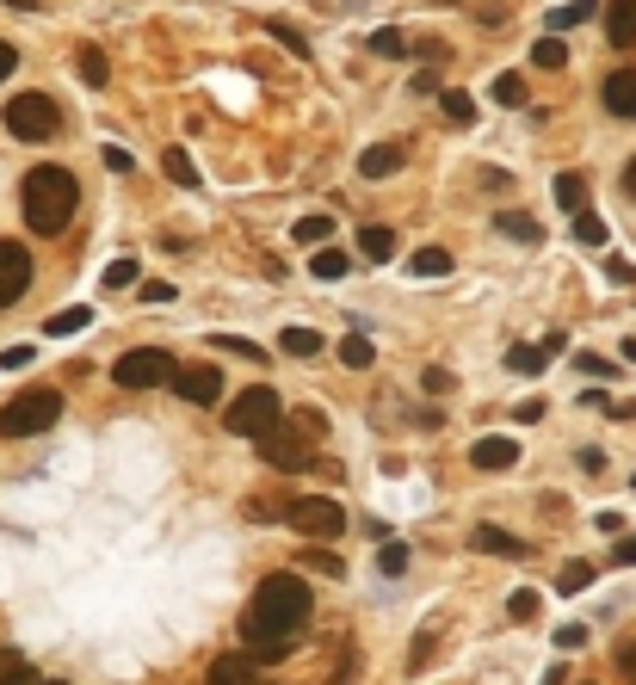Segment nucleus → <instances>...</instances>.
I'll return each mask as SVG.
<instances>
[{
    "label": "nucleus",
    "mask_w": 636,
    "mask_h": 685,
    "mask_svg": "<svg viewBox=\"0 0 636 685\" xmlns=\"http://www.w3.org/2000/svg\"><path fill=\"white\" fill-rule=\"evenodd\" d=\"M309 581L303 574H266V581L254 587V599H247L241 611V642H247V661H285L297 648V630L309 624Z\"/></svg>",
    "instance_id": "1"
},
{
    "label": "nucleus",
    "mask_w": 636,
    "mask_h": 685,
    "mask_svg": "<svg viewBox=\"0 0 636 685\" xmlns=\"http://www.w3.org/2000/svg\"><path fill=\"white\" fill-rule=\"evenodd\" d=\"M19 204H25V223L31 235H62L75 223V204H81V186L68 167H31L25 186H19Z\"/></svg>",
    "instance_id": "2"
},
{
    "label": "nucleus",
    "mask_w": 636,
    "mask_h": 685,
    "mask_svg": "<svg viewBox=\"0 0 636 685\" xmlns=\"http://www.w3.org/2000/svg\"><path fill=\"white\" fill-rule=\"evenodd\" d=\"M278 420H285V402H278L272 383H247L223 414V426L241 432V439H266V432H278Z\"/></svg>",
    "instance_id": "3"
},
{
    "label": "nucleus",
    "mask_w": 636,
    "mask_h": 685,
    "mask_svg": "<svg viewBox=\"0 0 636 685\" xmlns=\"http://www.w3.org/2000/svg\"><path fill=\"white\" fill-rule=\"evenodd\" d=\"M62 420V395L56 389H25L0 408V439H38Z\"/></svg>",
    "instance_id": "4"
},
{
    "label": "nucleus",
    "mask_w": 636,
    "mask_h": 685,
    "mask_svg": "<svg viewBox=\"0 0 636 685\" xmlns=\"http://www.w3.org/2000/svg\"><path fill=\"white\" fill-rule=\"evenodd\" d=\"M0 118H7V130H13L19 142H50V136L62 130V105H56L50 93H13Z\"/></svg>",
    "instance_id": "5"
},
{
    "label": "nucleus",
    "mask_w": 636,
    "mask_h": 685,
    "mask_svg": "<svg viewBox=\"0 0 636 685\" xmlns=\"http://www.w3.org/2000/svg\"><path fill=\"white\" fill-rule=\"evenodd\" d=\"M173 377H180V365H173L167 346H136V352H124L118 365H112V383L118 389H161Z\"/></svg>",
    "instance_id": "6"
},
{
    "label": "nucleus",
    "mask_w": 636,
    "mask_h": 685,
    "mask_svg": "<svg viewBox=\"0 0 636 685\" xmlns=\"http://www.w3.org/2000/svg\"><path fill=\"white\" fill-rule=\"evenodd\" d=\"M291 525L303 537H315V544H334V537L346 531V513L334 507L328 494H303V500H291Z\"/></svg>",
    "instance_id": "7"
},
{
    "label": "nucleus",
    "mask_w": 636,
    "mask_h": 685,
    "mask_svg": "<svg viewBox=\"0 0 636 685\" xmlns=\"http://www.w3.org/2000/svg\"><path fill=\"white\" fill-rule=\"evenodd\" d=\"M303 439H309V432H266V439H260V457L272 463V470H285V476H303L309 463H315V451H309Z\"/></svg>",
    "instance_id": "8"
},
{
    "label": "nucleus",
    "mask_w": 636,
    "mask_h": 685,
    "mask_svg": "<svg viewBox=\"0 0 636 685\" xmlns=\"http://www.w3.org/2000/svg\"><path fill=\"white\" fill-rule=\"evenodd\" d=\"M173 395H180V402H192V408H210V402L223 395V371L210 365V358H204V365H180V377H173Z\"/></svg>",
    "instance_id": "9"
},
{
    "label": "nucleus",
    "mask_w": 636,
    "mask_h": 685,
    "mask_svg": "<svg viewBox=\"0 0 636 685\" xmlns=\"http://www.w3.org/2000/svg\"><path fill=\"white\" fill-rule=\"evenodd\" d=\"M31 284V247L19 241H0V309H13Z\"/></svg>",
    "instance_id": "10"
},
{
    "label": "nucleus",
    "mask_w": 636,
    "mask_h": 685,
    "mask_svg": "<svg viewBox=\"0 0 636 685\" xmlns=\"http://www.w3.org/2000/svg\"><path fill=\"white\" fill-rule=\"evenodd\" d=\"M408 167V142H377V149L359 155V179H390Z\"/></svg>",
    "instance_id": "11"
},
{
    "label": "nucleus",
    "mask_w": 636,
    "mask_h": 685,
    "mask_svg": "<svg viewBox=\"0 0 636 685\" xmlns=\"http://www.w3.org/2000/svg\"><path fill=\"white\" fill-rule=\"evenodd\" d=\"M599 99H606L612 118H636V68H618V75L599 81Z\"/></svg>",
    "instance_id": "12"
},
{
    "label": "nucleus",
    "mask_w": 636,
    "mask_h": 685,
    "mask_svg": "<svg viewBox=\"0 0 636 685\" xmlns=\"http://www.w3.org/2000/svg\"><path fill=\"white\" fill-rule=\"evenodd\" d=\"M470 463H476V470H513V463H519V445L513 439H501V432H488V439H476L470 445Z\"/></svg>",
    "instance_id": "13"
},
{
    "label": "nucleus",
    "mask_w": 636,
    "mask_h": 685,
    "mask_svg": "<svg viewBox=\"0 0 636 685\" xmlns=\"http://www.w3.org/2000/svg\"><path fill=\"white\" fill-rule=\"evenodd\" d=\"M606 38L612 50H636V0H606Z\"/></svg>",
    "instance_id": "14"
},
{
    "label": "nucleus",
    "mask_w": 636,
    "mask_h": 685,
    "mask_svg": "<svg viewBox=\"0 0 636 685\" xmlns=\"http://www.w3.org/2000/svg\"><path fill=\"white\" fill-rule=\"evenodd\" d=\"M470 544H476L482 556H513V562H519V556H532V544H519V537L501 531V525H476V531H470Z\"/></svg>",
    "instance_id": "15"
},
{
    "label": "nucleus",
    "mask_w": 636,
    "mask_h": 685,
    "mask_svg": "<svg viewBox=\"0 0 636 685\" xmlns=\"http://www.w3.org/2000/svg\"><path fill=\"white\" fill-rule=\"evenodd\" d=\"M556 346H562V340H532V346H513V352H507V371H519V377H538V371L550 365V358H556Z\"/></svg>",
    "instance_id": "16"
},
{
    "label": "nucleus",
    "mask_w": 636,
    "mask_h": 685,
    "mask_svg": "<svg viewBox=\"0 0 636 685\" xmlns=\"http://www.w3.org/2000/svg\"><path fill=\"white\" fill-rule=\"evenodd\" d=\"M494 235L538 247V241H544V223H538V216H525V210H501V216H494Z\"/></svg>",
    "instance_id": "17"
},
{
    "label": "nucleus",
    "mask_w": 636,
    "mask_h": 685,
    "mask_svg": "<svg viewBox=\"0 0 636 685\" xmlns=\"http://www.w3.org/2000/svg\"><path fill=\"white\" fill-rule=\"evenodd\" d=\"M161 173L173 179V186H186V192H198V161H192L186 149H161Z\"/></svg>",
    "instance_id": "18"
},
{
    "label": "nucleus",
    "mask_w": 636,
    "mask_h": 685,
    "mask_svg": "<svg viewBox=\"0 0 636 685\" xmlns=\"http://www.w3.org/2000/svg\"><path fill=\"white\" fill-rule=\"evenodd\" d=\"M408 272L414 278H445L451 272V247H420V254H408Z\"/></svg>",
    "instance_id": "19"
},
{
    "label": "nucleus",
    "mask_w": 636,
    "mask_h": 685,
    "mask_svg": "<svg viewBox=\"0 0 636 685\" xmlns=\"http://www.w3.org/2000/svg\"><path fill=\"white\" fill-rule=\"evenodd\" d=\"M210 685H254V667H247V655H223V661H210Z\"/></svg>",
    "instance_id": "20"
},
{
    "label": "nucleus",
    "mask_w": 636,
    "mask_h": 685,
    "mask_svg": "<svg viewBox=\"0 0 636 685\" xmlns=\"http://www.w3.org/2000/svg\"><path fill=\"white\" fill-rule=\"evenodd\" d=\"M439 105H445V118H451L457 130H470V124H476V99H470L464 87H445V93H439Z\"/></svg>",
    "instance_id": "21"
},
{
    "label": "nucleus",
    "mask_w": 636,
    "mask_h": 685,
    "mask_svg": "<svg viewBox=\"0 0 636 685\" xmlns=\"http://www.w3.org/2000/svg\"><path fill=\"white\" fill-rule=\"evenodd\" d=\"M556 204L569 210V216H581L587 210V179L581 173H556Z\"/></svg>",
    "instance_id": "22"
},
{
    "label": "nucleus",
    "mask_w": 636,
    "mask_h": 685,
    "mask_svg": "<svg viewBox=\"0 0 636 685\" xmlns=\"http://www.w3.org/2000/svg\"><path fill=\"white\" fill-rule=\"evenodd\" d=\"M359 254L383 266V260H390V254H396V235H390V229H383V223H371V229H359Z\"/></svg>",
    "instance_id": "23"
},
{
    "label": "nucleus",
    "mask_w": 636,
    "mask_h": 685,
    "mask_svg": "<svg viewBox=\"0 0 636 685\" xmlns=\"http://www.w3.org/2000/svg\"><path fill=\"white\" fill-rule=\"evenodd\" d=\"M309 272L334 284V278H346V272H352V254H346V247H322V254L309 260Z\"/></svg>",
    "instance_id": "24"
},
{
    "label": "nucleus",
    "mask_w": 636,
    "mask_h": 685,
    "mask_svg": "<svg viewBox=\"0 0 636 685\" xmlns=\"http://www.w3.org/2000/svg\"><path fill=\"white\" fill-rule=\"evenodd\" d=\"M297 568H303V574H322V581H340V574H346V562H340L334 550H303Z\"/></svg>",
    "instance_id": "25"
},
{
    "label": "nucleus",
    "mask_w": 636,
    "mask_h": 685,
    "mask_svg": "<svg viewBox=\"0 0 636 685\" xmlns=\"http://www.w3.org/2000/svg\"><path fill=\"white\" fill-rule=\"evenodd\" d=\"M371 358H377V346H371L365 334H346V340H340V365H346V371H371Z\"/></svg>",
    "instance_id": "26"
},
{
    "label": "nucleus",
    "mask_w": 636,
    "mask_h": 685,
    "mask_svg": "<svg viewBox=\"0 0 636 685\" xmlns=\"http://www.w3.org/2000/svg\"><path fill=\"white\" fill-rule=\"evenodd\" d=\"M278 346H285L291 358H315V352H322V334H315V328H285Z\"/></svg>",
    "instance_id": "27"
},
{
    "label": "nucleus",
    "mask_w": 636,
    "mask_h": 685,
    "mask_svg": "<svg viewBox=\"0 0 636 685\" xmlns=\"http://www.w3.org/2000/svg\"><path fill=\"white\" fill-rule=\"evenodd\" d=\"M538 611H544V599H538L532 587H519V593L507 599V618H513V624H538Z\"/></svg>",
    "instance_id": "28"
},
{
    "label": "nucleus",
    "mask_w": 636,
    "mask_h": 685,
    "mask_svg": "<svg viewBox=\"0 0 636 685\" xmlns=\"http://www.w3.org/2000/svg\"><path fill=\"white\" fill-rule=\"evenodd\" d=\"M532 62H538V68H562V62H569V50H562V31H544V38L532 44Z\"/></svg>",
    "instance_id": "29"
},
{
    "label": "nucleus",
    "mask_w": 636,
    "mask_h": 685,
    "mask_svg": "<svg viewBox=\"0 0 636 685\" xmlns=\"http://www.w3.org/2000/svg\"><path fill=\"white\" fill-rule=\"evenodd\" d=\"M260 31H266V38H278V44H285L291 56H309V38H303V31H297V25H285V19H266Z\"/></svg>",
    "instance_id": "30"
},
{
    "label": "nucleus",
    "mask_w": 636,
    "mask_h": 685,
    "mask_svg": "<svg viewBox=\"0 0 636 685\" xmlns=\"http://www.w3.org/2000/svg\"><path fill=\"white\" fill-rule=\"evenodd\" d=\"M365 50L371 56H408V38H402L396 25H383V31H371V38H365Z\"/></svg>",
    "instance_id": "31"
},
{
    "label": "nucleus",
    "mask_w": 636,
    "mask_h": 685,
    "mask_svg": "<svg viewBox=\"0 0 636 685\" xmlns=\"http://www.w3.org/2000/svg\"><path fill=\"white\" fill-rule=\"evenodd\" d=\"M599 13V0H569L562 13H550V31H569V25H587Z\"/></svg>",
    "instance_id": "32"
},
{
    "label": "nucleus",
    "mask_w": 636,
    "mask_h": 685,
    "mask_svg": "<svg viewBox=\"0 0 636 685\" xmlns=\"http://www.w3.org/2000/svg\"><path fill=\"white\" fill-rule=\"evenodd\" d=\"M87 321H93L87 309H56V315L44 321V334H56V340H62V334H81V328H87Z\"/></svg>",
    "instance_id": "33"
},
{
    "label": "nucleus",
    "mask_w": 636,
    "mask_h": 685,
    "mask_svg": "<svg viewBox=\"0 0 636 685\" xmlns=\"http://www.w3.org/2000/svg\"><path fill=\"white\" fill-rule=\"evenodd\" d=\"M575 241H581V247H606V216L581 210V216H575Z\"/></svg>",
    "instance_id": "34"
},
{
    "label": "nucleus",
    "mask_w": 636,
    "mask_h": 685,
    "mask_svg": "<svg viewBox=\"0 0 636 685\" xmlns=\"http://www.w3.org/2000/svg\"><path fill=\"white\" fill-rule=\"evenodd\" d=\"M328 235H334V216H303V223L291 229V241H297V247H309V241H328Z\"/></svg>",
    "instance_id": "35"
},
{
    "label": "nucleus",
    "mask_w": 636,
    "mask_h": 685,
    "mask_svg": "<svg viewBox=\"0 0 636 685\" xmlns=\"http://www.w3.org/2000/svg\"><path fill=\"white\" fill-rule=\"evenodd\" d=\"M593 581V562H562V574H556V593H581Z\"/></svg>",
    "instance_id": "36"
},
{
    "label": "nucleus",
    "mask_w": 636,
    "mask_h": 685,
    "mask_svg": "<svg viewBox=\"0 0 636 685\" xmlns=\"http://www.w3.org/2000/svg\"><path fill=\"white\" fill-rule=\"evenodd\" d=\"M488 93L501 99L507 112H513V105H525V81H519V75H494V87H488Z\"/></svg>",
    "instance_id": "37"
},
{
    "label": "nucleus",
    "mask_w": 636,
    "mask_h": 685,
    "mask_svg": "<svg viewBox=\"0 0 636 685\" xmlns=\"http://www.w3.org/2000/svg\"><path fill=\"white\" fill-rule=\"evenodd\" d=\"M75 68H81V81H87V87H105V56H99L93 44H87V50L75 56Z\"/></svg>",
    "instance_id": "38"
},
{
    "label": "nucleus",
    "mask_w": 636,
    "mask_h": 685,
    "mask_svg": "<svg viewBox=\"0 0 636 685\" xmlns=\"http://www.w3.org/2000/svg\"><path fill=\"white\" fill-rule=\"evenodd\" d=\"M99 284H105V291H130V284H136V260H112Z\"/></svg>",
    "instance_id": "39"
},
{
    "label": "nucleus",
    "mask_w": 636,
    "mask_h": 685,
    "mask_svg": "<svg viewBox=\"0 0 636 685\" xmlns=\"http://www.w3.org/2000/svg\"><path fill=\"white\" fill-rule=\"evenodd\" d=\"M377 568H383V574H402V568H408V544H383V550H377Z\"/></svg>",
    "instance_id": "40"
},
{
    "label": "nucleus",
    "mask_w": 636,
    "mask_h": 685,
    "mask_svg": "<svg viewBox=\"0 0 636 685\" xmlns=\"http://www.w3.org/2000/svg\"><path fill=\"white\" fill-rule=\"evenodd\" d=\"M210 346H223V352H235V358H260V346H254V340H241V334H217Z\"/></svg>",
    "instance_id": "41"
},
{
    "label": "nucleus",
    "mask_w": 636,
    "mask_h": 685,
    "mask_svg": "<svg viewBox=\"0 0 636 685\" xmlns=\"http://www.w3.org/2000/svg\"><path fill=\"white\" fill-rule=\"evenodd\" d=\"M612 661H618V679L636 685V642H618V655H612Z\"/></svg>",
    "instance_id": "42"
},
{
    "label": "nucleus",
    "mask_w": 636,
    "mask_h": 685,
    "mask_svg": "<svg viewBox=\"0 0 636 685\" xmlns=\"http://www.w3.org/2000/svg\"><path fill=\"white\" fill-rule=\"evenodd\" d=\"M297 432H309V439H322V432H328V414H315V408H303V414H297Z\"/></svg>",
    "instance_id": "43"
},
{
    "label": "nucleus",
    "mask_w": 636,
    "mask_h": 685,
    "mask_svg": "<svg viewBox=\"0 0 636 685\" xmlns=\"http://www.w3.org/2000/svg\"><path fill=\"white\" fill-rule=\"evenodd\" d=\"M173 297H180V291H173L167 278H149V284H143V303H173Z\"/></svg>",
    "instance_id": "44"
},
{
    "label": "nucleus",
    "mask_w": 636,
    "mask_h": 685,
    "mask_svg": "<svg viewBox=\"0 0 636 685\" xmlns=\"http://www.w3.org/2000/svg\"><path fill=\"white\" fill-rule=\"evenodd\" d=\"M105 155V167H112V173H130L136 161H130V149H118V142H112V149H99Z\"/></svg>",
    "instance_id": "45"
},
{
    "label": "nucleus",
    "mask_w": 636,
    "mask_h": 685,
    "mask_svg": "<svg viewBox=\"0 0 636 685\" xmlns=\"http://www.w3.org/2000/svg\"><path fill=\"white\" fill-rule=\"evenodd\" d=\"M0 685H38V673H31V667L19 661V667H7V673H0Z\"/></svg>",
    "instance_id": "46"
},
{
    "label": "nucleus",
    "mask_w": 636,
    "mask_h": 685,
    "mask_svg": "<svg viewBox=\"0 0 636 685\" xmlns=\"http://www.w3.org/2000/svg\"><path fill=\"white\" fill-rule=\"evenodd\" d=\"M433 87H439V68H420V75L408 81V93H433Z\"/></svg>",
    "instance_id": "47"
},
{
    "label": "nucleus",
    "mask_w": 636,
    "mask_h": 685,
    "mask_svg": "<svg viewBox=\"0 0 636 685\" xmlns=\"http://www.w3.org/2000/svg\"><path fill=\"white\" fill-rule=\"evenodd\" d=\"M0 365H7V371H19V365H31V346H7V352H0Z\"/></svg>",
    "instance_id": "48"
},
{
    "label": "nucleus",
    "mask_w": 636,
    "mask_h": 685,
    "mask_svg": "<svg viewBox=\"0 0 636 685\" xmlns=\"http://www.w3.org/2000/svg\"><path fill=\"white\" fill-rule=\"evenodd\" d=\"M13 68H19V50H13L7 38H0V81H7V75H13Z\"/></svg>",
    "instance_id": "49"
},
{
    "label": "nucleus",
    "mask_w": 636,
    "mask_h": 685,
    "mask_svg": "<svg viewBox=\"0 0 636 685\" xmlns=\"http://www.w3.org/2000/svg\"><path fill=\"white\" fill-rule=\"evenodd\" d=\"M587 642V630L581 624H569V630H556V648H581Z\"/></svg>",
    "instance_id": "50"
},
{
    "label": "nucleus",
    "mask_w": 636,
    "mask_h": 685,
    "mask_svg": "<svg viewBox=\"0 0 636 685\" xmlns=\"http://www.w3.org/2000/svg\"><path fill=\"white\" fill-rule=\"evenodd\" d=\"M612 556H618V562H636V531H630V537H624V544H618V550H612Z\"/></svg>",
    "instance_id": "51"
},
{
    "label": "nucleus",
    "mask_w": 636,
    "mask_h": 685,
    "mask_svg": "<svg viewBox=\"0 0 636 685\" xmlns=\"http://www.w3.org/2000/svg\"><path fill=\"white\" fill-rule=\"evenodd\" d=\"M544 685H569V673H562V667H550V673H544Z\"/></svg>",
    "instance_id": "52"
},
{
    "label": "nucleus",
    "mask_w": 636,
    "mask_h": 685,
    "mask_svg": "<svg viewBox=\"0 0 636 685\" xmlns=\"http://www.w3.org/2000/svg\"><path fill=\"white\" fill-rule=\"evenodd\" d=\"M624 192H630V198H636V161H630V167H624Z\"/></svg>",
    "instance_id": "53"
},
{
    "label": "nucleus",
    "mask_w": 636,
    "mask_h": 685,
    "mask_svg": "<svg viewBox=\"0 0 636 685\" xmlns=\"http://www.w3.org/2000/svg\"><path fill=\"white\" fill-rule=\"evenodd\" d=\"M7 667H19V655H13V648H0V673H7Z\"/></svg>",
    "instance_id": "54"
},
{
    "label": "nucleus",
    "mask_w": 636,
    "mask_h": 685,
    "mask_svg": "<svg viewBox=\"0 0 636 685\" xmlns=\"http://www.w3.org/2000/svg\"><path fill=\"white\" fill-rule=\"evenodd\" d=\"M38 685H68V679H38Z\"/></svg>",
    "instance_id": "55"
},
{
    "label": "nucleus",
    "mask_w": 636,
    "mask_h": 685,
    "mask_svg": "<svg viewBox=\"0 0 636 685\" xmlns=\"http://www.w3.org/2000/svg\"><path fill=\"white\" fill-rule=\"evenodd\" d=\"M581 685H593V679H581Z\"/></svg>",
    "instance_id": "56"
},
{
    "label": "nucleus",
    "mask_w": 636,
    "mask_h": 685,
    "mask_svg": "<svg viewBox=\"0 0 636 685\" xmlns=\"http://www.w3.org/2000/svg\"><path fill=\"white\" fill-rule=\"evenodd\" d=\"M254 685H260V679H254Z\"/></svg>",
    "instance_id": "57"
}]
</instances>
